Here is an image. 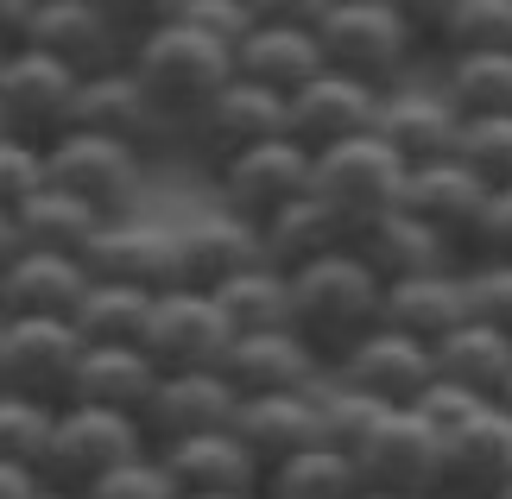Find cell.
<instances>
[{
	"instance_id": "45",
	"label": "cell",
	"mask_w": 512,
	"mask_h": 499,
	"mask_svg": "<svg viewBox=\"0 0 512 499\" xmlns=\"http://www.w3.org/2000/svg\"><path fill=\"white\" fill-rule=\"evenodd\" d=\"M177 19H190L196 32H209V38H222V45L234 51L247 38V26H253V13H247V0H184V13Z\"/></svg>"
},
{
	"instance_id": "57",
	"label": "cell",
	"mask_w": 512,
	"mask_h": 499,
	"mask_svg": "<svg viewBox=\"0 0 512 499\" xmlns=\"http://www.w3.org/2000/svg\"><path fill=\"white\" fill-rule=\"evenodd\" d=\"M437 499H462V493H437Z\"/></svg>"
},
{
	"instance_id": "55",
	"label": "cell",
	"mask_w": 512,
	"mask_h": 499,
	"mask_svg": "<svg viewBox=\"0 0 512 499\" xmlns=\"http://www.w3.org/2000/svg\"><path fill=\"white\" fill-rule=\"evenodd\" d=\"M494 405H506V411H512V379H506V392H500V398H494Z\"/></svg>"
},
{
	"instance_id": "46",
	"label": "cell",
	"mask_w": 512,
	"mask_h": 499,
	"mask_svg": "<svg viewBox=\"0 0 512 499\" xmlns=\"http://www.w3.org/2000/svg\"><path fill=\"white\" fill-rule=\"evenodd\" d=\"M95 7H102L114 19V32L133 45V38H146L152 26H165V19L184 13V0H95Z\"/></svg>"
},
{
	"instance_id": "2",
	"label": "cell",
	"mask_w": 512,
	"mask_h": 499,
	"mask_svg": "<svg viewBox=\"0 0 512 499\" xmlns=\"http://www.w3.org/2000/svg\"><path fill=\"white\" fill-rule=\"evenodd\" d=\"M317 45H323V64L361 76V83H373L380 95L430 70V45L386 7V0H336L317 26Z\"/></svg>"
},
{
	"instance_id": "9",
	"label": "cell",
	"mask_w": 512,
	"mask_h": 499,
	"mask_svg": "<svg viewBox=\"0 0 512 499\" xmlns=\"http://www.w3.org/2000/svg\"><path fill=\"white\" fill-rule=\"evenodd\" d=\"M361 487L373 493H399V499H437L443 493V430L424 411H386L367 430V443L354 449Z\"/></svg>"
},
{
	"instance_id": "3",
	"label": "cell",
	"mask_w": 512,
	"mask_h": 499,
	"mask_svg": "<svg viewBox=\"0 0 512 499\" xmlns=\"http://www.w3.org/2000/svg\"><path fill=\"white\" fill-rule=\"evenodd\" d=\"M127 70L140 76L152 102L184 127L190 114L234 76V51L222 45V38L196 32L190 19H165V26H152L146 38L127 45Z\"/></svg>"
},
{
	"instance_id": "38",
	"label": "cell",
	"mask_w": 512,
	"mask_h": 499,
	"mask_svg": "<svg viewBox=\"0 0 512 499\" xmlns=\"http://www.w3.org/2000/svg\"><path fill=\"white\" fill-rule=\"evenodd\" d=\"M468 51H512V0H456L449 7L437 45H430V64Z\"/></svg>"
},
{
	"instance_id": "19",
	"label": "cell",
	"mask_w": 512,
	"mask_h": 499,
	"mask_svg": "<svg viewBox=\"0 0 512 499\" xmlns=\"http://www.w3.org/2000/svg\"><path fill=\"white\" fill-rule=\"evenodd\" d=\"M234 379L222 367H184V373H159L146 411H140V436L152 449L177 443V436H196V430H215V424H234Z\"/></svg>"
},
{
	"instance_id": "37",
	"label": "cell",
	"mask_w": 512,
	"mask_h": 499,
	"mask_svg": "<svg viewBox=\"0 0 512 499\" xmlns=\"http://www.w3.org/2000/svg\"><path fill=\"white\" fill-rule=\"evenodd\" d=\"M437 83L462 114H512V51H468V57H437Z\"/></svg>"
},
{
	"instance_id": "43",
	"label": "cell",
	"mask_w": 512,
	"mask_h": 499,
	"mask_svg": "<svg viewBox=\"0 0 512 499\" xmlns=\"http://www.w3.org/2000/svg\"><path fill=\"white\" fill-rule=\"evenodd\" d=\"M468 316L512 335V266L506 259H468Z\"/></svg>"
},
{
	"instance_id": "4",
	"label": "cell",
	"mask_w": 512,
	"mask_h": 499,
	"mask_svg": "<svg viewBox=\"0 0 512 499\" xmlns=\"http://www.w3.org/2000/svg\"><path fill=\"white\" fill-rule=\"evenodd\" d=\"M152 449L140 436V417L127 411H102V405H57L51 411V436L45 455H38V487L57 493H89L108 468H121L127 455Z\"/></svg>"
},
{
	"instance_id": "30",
	"label": "cell",
	"mask_w": 512,
	"mask_h": 499,
	"mask_svg": "<svg viewBox=\"0 0 512 499\" xmlns=\"http://www.w3.org/2000/svg\"><path fill=\"white\" fill-rule=\"evenodd\" d=\"M152 386H159V367H152L146 348H83L76 379H70V405H102V411L140 417Z\"/></svg>"
},
{
	"instance_id": "48",
	"label": "cell",
	"mask_w": 512,
	"mask_h": 499,
	"mask_svg": "<svg viewBox=\"0 0 512 499\" xmlns=\"http://www.w3.org/2000/svg\"><path fill=\"white\" fill-rule=\"evenodd\" d=\"M386 7L399 13L405 26L424 38V45H437V32H443V19H449V7H456V0H386Z\"/></svg>"
},
{
	"instance_id": "7",
	"label": "cell",
	"mask_w": 512,
	"mask_h": 499,
	"mask_svg": "<svg viewBox=\"0 0 512 499\" xmlns=\"http://www.w3.org/2000/svg\"><path fill=\"white\" fill-rule=\"evenodd\" d=\"M146 177H152V165L140 152L108 133H89V127H64L45 146V184L83 196L102 215H127L146 196Z\"/></svg>"
},
{
	"instance_id": "27",
	"label": "cell",
	"mask_w": 512,
	"mask_h": 499,
	"mask_svg": "<svg viewBox=\"0 0 512 499\" xmlns=\"http://www.w3.org/2000/svg\"><path fill=\"white\" fill-rule=\"evenodd\" d=\"M89 291L83 259L70 253H26L0 272V316H70Z\"/></svg>"
},
{
	"instance_id": "29",
	"label": "cell",
	"mask_w": 512,
	"mask_h": 499,
	"mask_svg": "<svg viewBox=\"0 0 512 499\" xmlns=\"http://www.w3.org/2000/svg\"><path fill=\"white\" fill-rule=\"evenodd\" d=\"M468 266H443V272H418V278H399V285H386V316L380 323L418 335V342L437 348L449 329L468 316Z\"/></svg>"
},
{
	"instance_id": "10",
	"label": "cell",
	"mask_w": 512,
	"mask_h": 499,
	"mask_svg": "<svg viewBox=\"0 0 512 499\" xmlns=\"http://www.w3.org/2000/svg\"><path fill=\"white\" fill-rule=\"evenodd\" d=\"M272 133H285V95L247 83V76H228V83L184 121V158L196 171H215V165H228L234 152L260 146Z\"/></svg>"
},
{
	"instance_id": "11",
	"label": "cell",
	"mask_w": 512,
	"mask_h": 499,
	"mask_svg": "<svg viewBox=\"0 0 512 499\" xmlns=\"http://www.w3.org/2000/svg\"><path fill=\"white\" fill-rule=\"evenodd\" d=\"M209 190H215V209H228V215H241V222L260 228L272 209H285L291 196L310 190V152L291 133H272L260 146L234 152L228 165H215Z\"/></svg>"
},
{
	"instance_id": "52",
	"label": "cell",
	"mask_w": 512,
	"mask_h": 499,
	"mask_svg": "<svg viewBox=\"0 0 512 499\" xmlns=\"http://www.w3.org/2000/svg\"><path fill=\"white\" fill-rule=\"evenodd\" d=\"M184 499H260V493H184Z\"/></svg>"
},
{
	"instance_id": "36",
	"label": "cell",
	"mask_w": 512,
	"mask_h": 499,
	"mask_svg": "<svg viewBox=\"0 0 512 499\" xmlns=\"http://www.w3.org/2000/svg\"><path fill=\"white\" fill-rule=\"evenodd\" d=\"M215 304H222L228 329L247 335V329H291V272L260 259V266H247L241 278H228L222 291H215Z\"/></svg>"
},
{
	"instance_id": "26",
	"label": "cell",
	"mask_w": 512,
	"mask_h": 499,
	"mask_svg": "<svg viewBox=\"0 0 512 499\" xmlns=\"http://www.w3.org/2000/svg\"><path fill=\"white\" fill-rule=\"evenodd\" d=\"M317 392H266V398H241L234 405V430H241V443L253 449L260 468H279L285 455L323 443L317 436Z\"/></svg>"
},
{
	"instance_id": "18",
	"label": "cell",
	"mask_w": 512,
	"mask_h": 499,
	"mask_svg": "<svg viewBox=\"0 0 512 499\" xmlns=\"http://www.w3.org/2000/svg\"><path fill=\"white\" fill-rule=\"evenodd\" d=\"M222 373L234 379L241 398H266V392H317L329 379V361L298 329H247L228 342Z\"/></svg>"
},
{
	"instance_id": "35",
	"label": "cell",
	"mask_w": 512,
	"mask_h": 499,
	"mask_svg": "<svg viewBox=\"0 0 512 499\" xmlns=\"http://www.w3.org/2000/svg\"><path fill=\"white\" fill-rule=\"evenodd\" d=\"M354 493H361V468L329 443L285 455L279 468H266V487H260V499H354Z\"/></svg>"
},
{
	"instance_id": "40",
	"label": "cell",
	"mask_w": 512,
	"mask_h": 499,
	"mask_svg": "<svg viewBox=\"0 0 512 499\" xmlns=\"http://www.w3.org/2000/svg\"><path fill=\"white\" fill-rule=\"evenodd\" d=\"M45 436H51V405H32V398H19V392H0V462L38 468Z\"/></svg>"
},
{
	"instance_id": "21",
	"label": "cell",
	"mask_w": 512,
	"mask_h": 499,
	"mask_svg": "<svg viewBox=\"0 0 512 499\" xmlns=\"http://www.w3.org/2000/svg\"><path fill=\"white\" fill-rule=\"evenodd\" d=\"M26 45L57 57L70 76H95V70L127 64V38L114 32V19L95 0H38Z\"/></svg>"
},
{
	"instance_id": "56",
	"label": "cell",
	"mask_w": 512,
	"mask_h": 499,
	"mask_svg": "<svg viewBox=\"0 0 512 499\" xmlns=\"http://www.w3.org/2000/svg\"><path fill=\"white\" fill-rule=\"evenodd\" d=\"M494 499H512V487H500V493H494Z\"/></svg>"
},
{
	"instance_id": "5",
	"label": "cell",
	"mask_w": 512,
	"mask_h": 499,
	"mask_svg": "<svg viewBox=\"0 0 512 499\" xmlns=\"http://www.w3.org/2000/svg\"><path fill=\"white\" fill-rule=\"evenodd\" d=\"M405 171H411V165H405V158L392 152L373 127L354 133V139H336V146H323V152H310V190H317L323 203L342 215L348 241L373 222V215L399 209Z\"/></svg>"
},
{
	"instance_id": "13",
	"label": "cell",
	"mask_w": 512,
	"mask_h": 499,
	"mask_svg": "<svg viewBox=\"0 0 512 499\" xmlns=\"http://www.w3.org/2000/svg\"><path fill=\"white\" fill-rule=\"evenodd\" d=\"M76 83L83 76H70L45 51H32V45L7 51L0 57V127L32 139V146H51L76 121Z\"/></svg>"
},
{
	"instance_id": "44",
	"label": "cell",
	"mask_w": 512,
	"mask_h": 499,
	"mask_svg": "<svg viewBox=\"0 0 512 499\" xmlns=\"http://www.w3.org/2000/svg\"><path fill=\"white\" fill-rule=\"evenodd\" d=\"M468 259H506L512 266V190H487L481 222L468 234Z\"/></svg>"
},
{
	"instance_id": "47",
	"label": "cell",
	"mask_w": 512,
	"mask_h": 499,
	"mask_svg": "<svg viewBox=\"0 0 512 499\" xmlns=\"http://www.w3.org/2000/svg\"><path fill=\"white\" fill-rule=\"evenodd\" d=\"M336 7V0H247V13L260 19V26H323V13Z\"/></svg>"
},
{
	"instance_id": "54",
	"label": "cell",
	"mask_w": 512,
	"mask_h": 499,
	"mask_svg": "<svg viewBox=\"0 0 512 499\" xmlns=\"http://www.w3.org/2000/svg\"><path fill=\"white\" fill-rule=\"evenodd\" d=\"M354 499H399V493H373V487H361V493H354Z\"/></svg>"
},
{
	"instance_id": "41",
	"label": "cell",
	"mask_w": 512,
	"mask_h": 499,
	"mask_svg": "<svg viewBox=\"0 0 512 499\" xmlns=\"http://www.w3.org/2000/svg\"><path fill=\"white\" fill-rule=\"evenodd\" d=\"M83 499H184V493H177L171 468L159 462V449H140V455H127L121 468H108Z\"/></svg>"
},
{
	"instance_id": "20",
	"label": "cell",
	"mask_w": 512,
	"mask_h": 499,
	"mask_svg": "<svg viewBox=\"0 0 512 499\" xmlns=\"http://www.w3.org/2000/svg\"><path fill=\"white\" fill-rule=\"evenodd\" d=\"M500 487H512V411L475 405L462 424L443 430V493L494 499Z\"/></svg>"
},
{
	"instance_id": "14",
	"label": "cell",
	"mask_w": 512,
	"mask_h": 499,
	"mask_svg": "<svg viewBox=\"0 0 512 499\" xmlns=\"http://www.w3.org/2000/svg\"><path fill=\"white\" fill-rule=\"evenodd\" d=\"M234 342L215 291H196V285H171L152 297V316H146V335L140 348L152 354L159 373H184V367H222V354Z\"/></svg>"
},
{
	"instance_id": "23",
	"label": "cell",
	"mask_w": 512,
	"mask_h": 499,
	"mask_svg": "<svg viewBox=\"0 0 512 499\" xmlns=\"http://www.w3.org/2000/svg\"><path fill=\"white\" fill-rule=\"evenodd\" d=\"M481 203H487V184L462 165V158H430V165L405 171L399 209H411L418 222H430L443 241H456L462 259H468V234H475V222H481Z\"/></svg>"
},
{
	"instance_id": "31",
	"label": "cell",
	"mask_w": 512,
	"mask_h": 499,
	"mask_svg": "<svg viewBox=\"0 0 512 499\" xmlns=\"http://www.w3.org/2000/svg\"><path fill=\"white\" fill-rule=\"evenodd\" d=\"M430 354H437V373L449 379V386H462L475 398H500L506 379H512V335L494 329V323H481V316H462Z\"/></svg>"
},
{
	"instance_id": "17",
	"label": "cell",
	"mask_w": 512,
	"mask_h": 499,
	"mask_svg": "<svg viewBox=\"0 0 512 499\" xmlns=\"http://www.w3.org/2000/svg\"><path fill=\"white\" fill-rule=\"evenodd\" d=\"M373 114H380V89L336 70V64H323L310 83H298L285 95V133L298 139L304 152H323V146H336V139L367 133Z\"/></svg>"
},
{
	"instance_id": "22",
	"label": "cell",
	"mask_w": 512,
	"mask_h": 499,
	"mask_svg": "<svg viewBox=\"0 0 512 499\" xmlns=\"http://www.w3.org/2000/svg\"><path fill=\"white\" fill-rule=\"evenodd\" d=\"M159 462L171 468L177 493H260L266 487V468L253 462V449L241 443L234 424L177 436V443L159 449Z\"/></svg>"
},
{
	"instance_id": "25",
	"label": "cell",
	"mask_w": 512,
	"mask_h": 499,
	"mask_svg": "<svg viewBox=\"0 0 512 499\" xmlns=\"http://www.w3.org/2000/svg\"><path fill=\"white\" fill-rule=\"evenodd\" d=\"M177 253H184V285L196 291H222L228 278H241L247 266L266 259L260 228L228 209H203L196 222H177Z\"/></svg>"
},
{
	"instance_id": "32",
	"label": "cell",
	"mask_w": 512,
	"mask_h": 499,
	"mask_svg": "<svg viewBox=\"0 0 512 499\" xmlns=\"http://www.w3.org/2000/svg\"><path fill=\"white\" fill-rule=\"evenodd\" d=\"M260 247H266L272 266L298 272V266H310V259L348 247V228H342V215L329 209L317 190H304V196H291L285 209H272L260 222Z\"/></svg>"
},
{
	"instance_id": "59",
	"label": "cell",
	"mask_w": 512,
	"mask_h": 499,
	"mask_svg": "<svg viewBox=\"0 0 512 499\" xmlns=\"http://www.w3.org/2000/svg\"><path fill=\"white\" fill-rule=\"evenodd\" d=\"M0 57H7V51H0Z\"/></svg>"
},
{
	"instance_id": "33",
	"label": "cell",
	"mask_w": 512,
	"mask_h": 499,
	"mask_svg": "<svg viewBox=\"0 0 512 499\" xmlns=\"http://www.w3.org/2000/svg\"><path fill=\"white\" fill-rule=\"evenodd\" d=\"M102 222H108L102 209H89L83 196H70L57 184H45L38 196H26V203L13 209V228H19V247H26V253H70V259H83V247L95 241Z\"/></svg>"
},
{
	"instance_id": "28",
	"label": "cell",
	"mask_w": 512,
	"mask_h": 499,
	"mask_svg": "<svg viewBox=\"0 0 512 499\" xmlns=\"http://www.w3.org/2000/svg\"><path fill=\"white\" fill-rule=\"evenodd\" d=\"M317 70H323V45L310 26H260L253 19L247 38L234 45V76H247V83H260L272 95H291Z\"/></svg>"
},
{
	"instance_id": "24",
	"label": "cell",
	"mask_w": 512,
	"mask_h": 499,
	"mask_svg": "<svg viewBox=\"0 0 512 499\" xmlns=\"http://www.w3.org/2000/svg\"><path fill=\"white\" fill-rule=\"evenodd\" d=\"M348 247L373 266L380 285H399V278H418V272H443V266H468V259L456 253V241H443V234L430 228V222H418L411 209L373 215Z\"/></svg>"
},
{
	"instance_id": "51",
	"label": "cell",
	"mask_w": 512,
	"mask_h": 499,
	"mask_svg": "<svg viewBox=\"0 0 512 499\" xmlns=\"http://www.w3.org/2000/svg\"><path fill=\"white\" fill-rule=\"evenodd\" d=\"M13 259H19V228H13V215L0 209V272H7Z\"/></svg>"
},
{
	"instance_id": "8",
	"label": "cell",
	"mask_w": 512,
	"mask_h": 499,
	"mask_svg": "<svg viewBox=\"0 0 512 499\" xmlns=\"http://www.w3.org/2000/svg\"><path fill=\"white\" fill-rule=\"evenodd\" d=\"M83 335L70 316H0V392L32 405H70V379L83 361Z\"/></svg>"
},
{
	"instance_id": "1",
	"label": "cell",
	"mask_w": 512,
	"mask_h": 499,
	"mask_svg": "<svg viewBox=\"0 0 512 499\" xmlns=\"http://www.w3.org/2000/svg\"><path fill=\"white\" fill-rule=\"evenodd\" d=\"M386 316V285L373 278V266L354 247H336L323 259L291 272V329L323 354L329 367L361 342L367 329H380Z\"/></svg>"
},
{
	"instance_id": "16",
	"label": "cell",
	"mask_w": 512,
	"mask_h": 499,
	"mask_svg": "<svg viewBox=\"0 0 512 499\" xmlns=\"http://www.w3.org/2000/svg\"><path fill=\"white\" fill-rule=\"evenodd\" d=\"M468 114L449 102V89L437 83V70L411 76V83L380 95V114H373V133L386 139L405 165H430V158H456Z\"/></svg>"
},
{
	"instance_id": "6",
	"label": "cell",
	"mask_w": 512,
	"mask_h": 499,
	"mask_svg": "<svg viewBox=\"0 0 512 499\" xmlns=\"http://www.w3.org/2000/svg\"><path fill=\"white\" fill-rule=\"evenodd\" d=\"M70 127H89V133H108L133 146L146 165H165V158H184V127L146 95V83L133 76L127 64L114 70H95L76 83V121Z\"/></svg>"
},
{
	"instance_id": "50",
	"label": "cell",
	"mask_w": 512,
	"mask_h": 499,
	"mask_svg": "<svg viewBox=\"0 0 512 499\" xmlns=\"http://www.w3.org/2000/svg\"><path fill=\"white\" fill-rule=\"evenodd\" d=\"M0 499H38V474L26 462H0Z\"/></svg>"
},
{
	"instance_id": "34",
	"label": "cell",
	"mask_w": 512,
	"mask_h": 499,
	"mask_svg": "<svg viewBox=\"0 0 512 499\" xmlns=\"http://www.w3.org/2000/svg\"><path fill=\"white\" fill-rule=\"evenodd\" d=\"M146 316H152V291L114 285V278H89L83 304L70 310V323H76V335H83L89 348H140Z\"/></svg>"
},
{
	"instance_id": "42",
	"label": "cell",
	"mask_w": 512,
	"mask_h": 499,
	"mask_svg": "<svg viewBox=\"0 0 512 499\" xmlns=\"http://www.w3.org/2000/svg\"><path fill=\"white\" fill-rule=\"evenodd\" d=\"M38 190H45V146H32L19 133H0V209L13 215Z\"/></svg>"
},
{
	"instance_id": "53",
	"label": "cell",
	"mask_w": 512,
	"mask_h": 499,
	"mask_svg": "<svg viewBox=\"0 0 512 499\" xmlns=\"http://www.w3.org/2000/svg\"><path fill=\"white\" fill-rule=\"evenodd\" d=\"M38 499H83V493H57V487H38Z\"/></svg>"
},
{
	"instance_id": "39",
	"label": "cell",
	"mask_w": 512,
	"mask_h": 499,
	"mask_svg": "<svg viewBox=\"0 0 512 499\" xmlns=\"http://www.w3.org/2000/svg\"><path fill=\"white\" fill-rule=\"evenodd\" d=\"M456 158L481 177L487 190H512V114H468Z\"/></svg>"
},
{
	"instance_id": "12",
	"label": "cell",
	"mask_w": 512,
	"mask_h": 499,
	"mask_svg": "<svg viewBox=\"0 0 512 499\" xmlns=\"http://www.w3.org/2000/svg\"><path fill=\"white\" fill-rule=\"evenodd\" d=\"M89 278H114V285H140V291H171L184 285V253H177V222H152V215L127 209L108 215L95 228V241L83 247Z\"/></svg>"
},
{
	"instance_id": "58",
	"label": "cell",
	"mask_w": 512,
	"mask_h": 499,
	"mask_svg": "<svg viewBox=\"0 0 512 499\" xmlns=\"http://www.w3.org/2000/svg\"><path fill=\"white\" fill-rule=\"evenodd\" d=\"M0 133H7V127H0Z\"/></svg>"
},
{
	"instance_id": "49",
	"label": "cell",
	"mask_w": 512,
	"mask_h": 499,
	"mask_svg": "<svg viewBox=\"0 0 512 499\" xmlns=\"http://www.w3.org/2000/svg\"><path fill=\"white\" fill-rule=\"evenodd\" d=\"M32 13H38V0H0V51H19V45H26Z\"/></svg>"
},
{
	"instance_id": "15",
	"label": "cell",
	"mask_w": 512,
	"mask_h": 499,
	"mask_svg": "<svg viewBox=\"0 0 512 499\" xmlns=\"http://www.w3.org/2000/svg\"><path fill=\"white\" fill-rule=\"evenodd\" d=\"M329 373H336L342 386H354L361 398H373V405L399 411V405H418L424 386L437 379V354H430V342H418V335L380 323V329H367Z\"/></svg>"
}]
</instances>
